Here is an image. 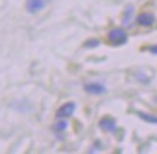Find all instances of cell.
I'll return each instance as SVG.
<instances>
[{"instance_id": "obj_1", "label": "cell", "mask_w": 157, "mask_h": 154, "mask_svg": "<svg viewBox=\"0 0 157 154\" xmlns=\"http://www.w3.org/2000/svg\"><path fill=\"white\" fill-rule=\"evenodd\" d=\"M108 39L114 45H123V43H125V42H127V33H125L123 29L115 28V29L109 30Z\"/></svg>"}, {"instance_id": "obj_3", "label": "cell", "mask_w": 157, "mask_h": 154, "mask_svg": "<svg viewBox=\"0 0 157 154\" xmlns=\"http://www.w3.org/2000/svg\"><path fill=\"white\" fill-rule=\"evenodd\" d=\"M49 0H26V7L30 13H35V12H39L42 10L45 6L48 5Z\"/></svg>"}, {"instance_id": "obj_8", "label": "cell", "mask_w": 157, "mask_h": 154, "mask_svg": "<svg viewBox=\"0 0 157 154\" xmlns=\"http://www.w3.org/2000/svg\"><path fill=\"white\" fill-rule=\"evenodd\" d=\"M131 13H133V6H128V9H127V12H125V17H124V24H128L130 23Z\"/></svg>"}, {"instance_id": "obj_4", "label": "cell", "mask_w": 157, "mask_h": 154, "mask_svg": "<svg viewBox=\"0 0 157 154\" xmlns=\"http://www.w3.org/2000/svg\"><path fill=\"white\" fill-rule=\"evenodd\" d=\"M100 127L102 128L104 131H108V133H114L115 128H117V125H115V121L111 120L109 117H105L102 120L100 121Z\"/></svg>"}, {"instance_id": "obj_2", "label": "cell", "mask_w": 157, "mask_h": 154, "mask_svg": "<svg viewBox=\"0 0 157 154\" xmlns=\"http://www.w3.org/2000/svg\"><path fill=\"white\" fill-rule=\"evenodd\" d=\"M76 105L74 102H67V104H63V105L56 111V117L58 118H65V117H69L74 114V111H75Z\"/></svg>"}, {"instance_id": "obj_9", "label": "cell", "mask_w": 157, "mask_h": 154, "mask_svg": "<svg viewBox=\"0 0 157 154\" xmlns=\"http://www.w3.org/2000/svg\"><path fill=\"white\" fill-rule=\"evenodd\" d=\"M65 127H67V122H65V121H62V122H59V124H56V127H55V130H58V131L65 130Z\"/></svg>"}, {"instance_id": "obj_10", "label": "cell", "mask_w": 157, "mask_h": 154, "mask_svg": "<svg viewBox=\"0 0 157 154\" xmlns=\"http://www.w3.org/2000/svg\"><path fill=\"white\" fill-rule=\"evenodd\" d=\"M150 52L154 53V55H157V46H151V48H150Z\"/></svg>"}, {"instance_id": "obj_5", "label": "cell", "mask_w": 157, "mask_h": 154, "mask_svg": "<svg viewBox=\"0 0 157 154\" xmlns=\"http://www.w3.org/2000/svg\"><path fill=\"white\" fill-rule=\"evenodd\" d=\"M137 23L141 26H151L154 23V16L151 13H141L137 17Z\"/></svg>"}, {"instance_id": "obj_7", "label": "cell", "mask_w": 157, "mask_h": 154, "mask_svg": "<svg viewBox=\"0 0 157 154\" xmlns=\"http://www.w3.org/2000/svg\"><path fill=\"white\" fill-rule=\"evenodd\" d=\"M137 115L144 120L146 122H150V124H157V117L151 115V114H146V112H137Z\"/></svg>"}, {"instance_id": "obj_6", "label": "cell", "mask_w": 157, "mask_h": 154, "mask_svg": "<svg viewBox=\"0 0 157 154\" xmlns=\"http://www.w3.org/2000/svg\"><path fill=\"white\" fill-rule=\"evenodd\" d=\"M85 91L90 92V94H94V95H100V94L105 92V87L101 84H86Z\"/></svg>"}]
</instances>
